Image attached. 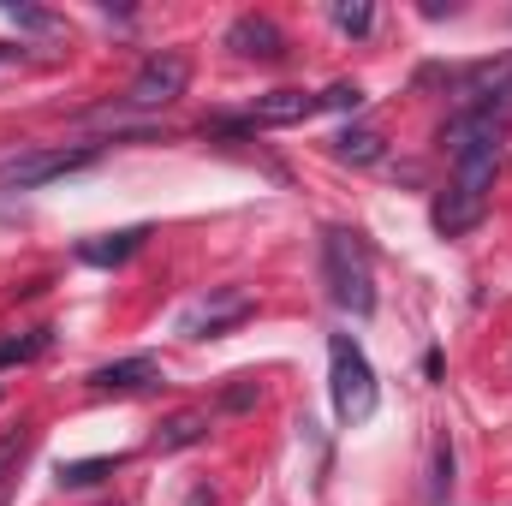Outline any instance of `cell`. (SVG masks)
<instances>
[{
	"mask_svg": "<svg viewBox=\"0 0 512 506\" xmlns=\"http://www.w3.org/2000/svg\"><path fill=\"white\" fill-rule=\"evenodd\" d=\"M209 435V411H173L161 429H155V447L161 453H185V447H197Z\"/></svg>",
	"mask_w": 512,
	"mask_h": 506,
	"instance_id": "13",
	"label": "cell"
},
{
	"mask_svg": "<svg viewBox=\"0 0 512 506\" xmlns=\"http://www.w3.org/2000/svg\"><path fill=\"white\" fill-rule=\"evenodd\" d=\"M316 108H322V102H316L310 90H268V96H256L251 126H304Z\"/></svg>",
	"mask_w": 512,
	"mask_h": 506,
	"instance_id": "10",
	"label": "cell"
},
{
	"mask_svg": "<svg viewBox=\"0 0 512 506\" xmlns=\"http://www.w3.org/2000/svg\"><path fill=\"white\" fill-rule=\"evenodd\" d=\"M191 506H215V495H209V489H197V495H191Z\"/></svg>",
	"mask_w": 512,
	"mask_h": 506,
	"instance_id": "23",
	"label": "cell"
},
{
	"mask_svg": "<svg viewBox=\"0 0 512 506\" xmlns=\"http://www.w3.org/2000/svg\"><path fill=\"white\" fill-rule=\"evenodd\" d=\"M185 84H191V60L185 54H149L137 66V78H131L126 108H167V102L185 96Z\"/></svg>",
	"mask_w": 512,
	"mask_h": 506,
	"instance_id": "5",
	"label": "cell"
},
{
	"mask_svg": "<svg viewBox=\"0 0 512 506\" xmlns=\"http://www.w3.org/2000/svg\"><path fill=\"white\" fill-rule=\"evenodd\" d=\"M483 215H489V197H483V191H465V185H447V191L435 197V209H429V221H435L441 239H465V233H477Z\"/></svg>",
	"mask_w": 512,
	"mask_h": 506,
	"instance_id": "7",
	"label": "cell"
},
{
	"mask_svg": "<svg viewBox=\"0 0 512 506\" xmlns=\"http://www.w3.org/2000/svg\"><path fill=\"white\" fill-rule=\"evenodd\" d=\"M54 346V328H36V334H24V340H0V370L6 364H30V358H42Z\"/></svg>",
	"mask_w": 512,
	"mask_h": 506,
	"instance_id": "16",
	"label": "cell"
},
{
	"mask_svg": "<svg viewBox=\"0 0 512 506\" xmlns=\"http://www.w3.org/2000/svg\"><path fill=\"white\" fill-rule=\"evenodd\" d=\"M143 239H149V227H126V233H108V239H84L78 256H84L90 268H114V262H126L131 251H143Z\"/></svg>",
	"mask_w": 512,
	"mask_h": 506,
	"instance_id": "12",
	"label": "cell"
},
{
	"mask_svg": "<svg viewBox=\"0 0 512 506\" xmlns=\"http://www.w3.org/2000/svg\"><path fill=\"white\" fill-rule=\"evenodd\" d=\"M465 108L471 114H512V54L501 60H483V66H471L465 72Z\"/></svg>",
	"mask_w": 512,
	"mask_h": 506,
	"instance_id": "6",
	"label": "cell"
},
{
	"mask_svg": "<svg viewBox=\"0 0 512 506\" xmlns=\"http://www.w3.org/2000/svg\"><path fill=\"white\" fill-rule=\"evenodd\" d=\"M227 48H233L239 60H286V36H280V24L262 18V12H245V18L227 24Z\"/></svg>",
	"mask_w": 512,
	"mask_h": 506,
	"instance_id": "8",
	"label": "cell"
},
{
	"mask_svg": "<svg viewBox=\"0 0 512 506\" xmlns=\"http://www.w3.org/2000/svg\"><path fill=\"white\" fill-rule=\"evenodd\" d=\"M328 381H334V411H340V423H370V417H376V405H382L376 370H370V358L358 352L352 334H334V340H328Z\"/></svg>",
	"mask_w": 512,
	"mask_h": 506,
	"instance_id": "2",
	"label": "cell"
},
{
	"mask_svg": "<svg viewBox=\"0 0 512 506\" xmlns=\"http://www.w3.org/2000/svg\"><path fill=\"white\" fill-rule=\"evenodd\" d=\"M322 274H328V298L352 316L376 310V268H370V245L346 227L322 233Z\"/></svg>",
	"mask_w": 512,
	"mask_h": 506,
	"instance_id": "1",
	"label": "cell"
},
{
	"mask_svg": "<svg viewBox=\"0 0 512 506\" xmlns=\"http://www.w3.org/2000/svg\"><path fill=\"white\" fill-rule=\"evenodd\" d=\"M12 18H18V24H30V30H54V18H48V12H36V6H12Z\"/></svg>",
	"mask_w": 512,
	"mask_h": 506,
	"instance_id": "22",
	"label": "cell"
},
{
	"mask_svg": "<svg viewBox=\"0 0 512 506\" xmlns=\"http://www.w3.org/2000/svg\"><path fill=\"white\" fill-rule=\"evenodd\" d=\"M24 453H30V429H12V435L0 441V477H6V471L24 459Z\"/></svg>",
	"mask_w": 512,
	"mask_h": 506,
	"instance_id": "21",
	"label": "cell"
},
{
	"mask_svg": "<svg viewBox=\"0 0 512 506\" xmlns=\"http://www.w3.org/2000/svg\"><path fill=\"white\" fill-rule=\"evenodd\" d=\"M256 405V381L251 376H233L221 387V411H251Z\"/></svg>",
	"mask_w": 512,
	"mask_h": 506,
	"instance_id": "20",
	"label": "cell"
},
{
	"mask_svg": "<svg viewBox=\"0 0 512 506\" xmlns=\"http://www.w3.org/2000/svg\"><path fill=\"white\" fill-rule=\"evenodd\" d=\"M501 131H507L501 114H471V108H459V114L447 120V131H441V149H447L453 161L471 155V149H501Z\"/></svg>",
	"mask_w": 512,
	"mask_h": 506,
	"instance_id": "9",
	"label": "cell"
},
{
	"mask_svg": "<svg viewBox=\"0 0 512 506\" xmlns=\"http://www.w3.org/2000/svg\"><path fill=\"white\" fill-rule=\"evenodd\" d=\"M102 149L96 143H78V149H24L12 161H0V191H36L48 179H66L78 167H90Z\"/></svg>",
	"mask_w": 512,
	"mask_h": 506,
	"instance_id": "3",
	"label": "cell"
},
{
	"mask_svg": "<svg viewBox=\"0 0 512 506\" xmlns=\"http://www.w3.org/2000/svg\"><path fill=\"white\" fill-rule=\"evenodd\" d=\"M370 24H376L370 0H340V6H334V30H346V36H370Z\"/></svg>",
	"mask_w": 512,
	"mask_h": 506,
	"instance_id": "17",
	"label": "cell"
},
{
	"mask_svg": "<svg viewBox=\"0 0 512 506\" xmlns=\"http://www.w3.org/2000/svg\"><path fill=\"white\" fill-rule=\"evenodd\" d=\"M453 495V447H447V435L435 441V489H429V501H447Z\"/></svg>",
	"mask_w": 512,
	"mask_h": 506,
	"instance_id": "19",
	"label": "cell"
},
{
	"mask_svg": "<svg viewBox=\"0 0 512 506\" xmlns=\"http://www.w3.org/2000/svg\"><path fill=\"white\" fill-rule=\"evenodd\" d=\"M114 471H120V459H72V465H60V489H96Z\"/></svg>",
	"mask_w": 512,
	"mask_h": 506,
	"instance_id": "15",
	"label": "cell"
},
{
	"mask_svg": "<svg viewBox=\"0 0 512 506\" xmlns=\"http://www.w3.org/2000/svg\"><path fill=\"white\" fill-rule=\"evenodd\" d=\"M316 102H322V108H334V114H358V108H364V90H358V84H328Z\"/></svg>",
	"mask_w": 512,
	"mask_h": 506,
	"instance_id": "18",
	"label": "cell"
},
{
	"mask_svg": "<svg viewBox=\"0 0 512 506\" xmlns=\"http://www.w3.org/2000/svg\"><path fill=\"white\" fill-rule=\"evenodd\" d=\"M155 381H161L155 358H120V364L90 370V393H143V387H155Z\"/></svg>",
	"mask_w": 512,
	"mask_h": 506,
	"instance_id": "11",
	"label": "cell"
},
{
	"mask_svg": "<svg viewBox=\"0 0 512 506\" xmlns=\"http://www.w3.org/2000/svg\"><path fill=\"white\" fill-rule=\"evenodd\" d=\"M0 506H6V495H0Z\"/></svg>",
	"mask_w": 512,
	"mask_h": 506,
	"instance_id": "24",
	"label": "cell"
},
{
	"mask_svg": "<svg viewBox=\"0 0 512 506\" xmlns=\"http://www.w3.org/2000/svg\"><path fill=\"white\" fill-rule=\"evenodd\" d=\"M251 310H256V298L245 286H209L203 298H191V304L179 310V334H185V340H215V334L239 328Z\"/></svg>",
	"mask_w": 512,
	"mask_h": 506,
	"instance_id": "4",
	"label": "cell"
},
{
	"mask_svg": "<svg viewBox=\"0 0 512 506\" xmlns=\"http://www.w3.org/2000/svg\"><path fill=\"white\" fill-rule=\"evenodd\" d=\"M334 155L340 161H352V167H376L387 155V137L382 131H370V126H352V131H340L334 137Z\"/></svg>",
	"mask_w": 512,
	"mask_h": 506,
	"instance_id": "14",
	"label": "cell"
}]
</instances>
